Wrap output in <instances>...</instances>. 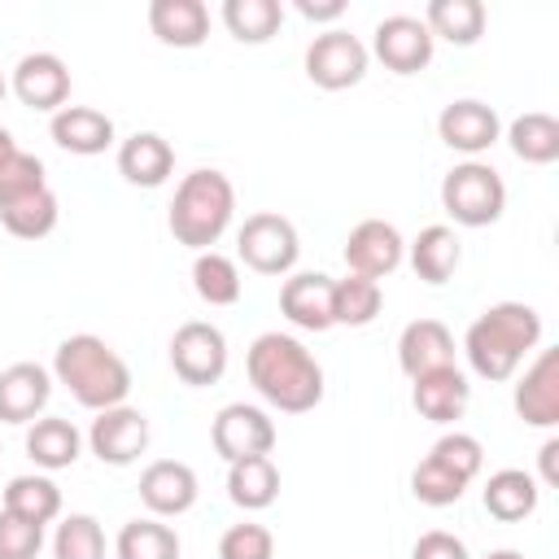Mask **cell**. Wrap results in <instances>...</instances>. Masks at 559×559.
I'll return each mask as SVG.
<instances>
[{
    "label": "cell",
    "mask_w": 559,
    "mask_h": 559,
    "mask_svg": "<svg viewBox=\"0 0 559 559\" xmlns=\"http://www.w3.org/2000/svg\"><path fill=\"white\" fill-rule=\"evenodd\" d=\"M245 371H249V384L258 389V397L284 415H306L323 402V367L288 332L253 336V345L245 354Z\"/></svg>",
    "instance_id": "cell-1"
},
{
    "label": "cell",
    "mask_w": 559,
    "mask_h": 559,
    "mask_svg": "<svg viewBox=\"0 0 559 559\" xmlns=\"http://www.w3.org/2000/svg\"><path fill=\"white\" fill-rule=\"evenodd\" d=\"M542 345V314L528 306V301H493L485 306L467 336H463V354H467V367L489 380V384H502L511 380L528 354H537Z\"/></svg>",
    "instance_id": "cell-2"
},
{
    "label": "cell",
    "mask_w": 559,
    "mask_h": 559,
    "mask_svg": "<svg viewBox=\"0 0 559 559\" xmlns=\"http://www.w3.org/2000/svg\"><path fill=\"white\" fill-rule=\"evenodd\" d=\"M52 380L70 389V397L87 411L122 406L131 393V367L114 345H105L92 332H74L52 354Z\"/></svg>",
    "instance_id": "cell-3"
},
{
    "label": "cell",
    "mask_w": 559,
    "mask_h": 559,
    "mask_svg": "<svg viewBox=\"0 0 559 559\" xmlns=\"http://www.w3.org/2000/svg\"><path fill=\"white\" fill-rule=\"evenodd\" d=\"M231 214H236L231 179L214 166H201V170H188L179 179L166 223H170V236L179 245H188L192 253H205L223 240V231L231 227Z\"/></svg>",
    "instance_id": "cell-4"
},
{
    "label": "cell",
    "mask_w": 559,
    "mask_h": 559,
    "mask_svg": "<svg viewBox=\"0 0 559 559\" xmlns=\"http://www.w3.org/2000/svg\"><path fill=\"white\" fill-rule=\"evenodd\" d=\"M441 210H445L459 227H489V223H498L502 210H507V183H502V175H498L489 162H480V157L459 162V166H450L445 179H441Z\"/></svg>",
    "instance_id": "cell-5"
},
{
    "label": "cell",
    "mask_w": 559,
    "mask_h": 559,
    "mask_svg": "<svg viewBox=\"0 0 559 559\" xmlns=\"http://www.w3.org/2000/svg\"><path fill=\"white\" fill-rule=\"evenodd\" d=\"M236 253L249 271L258 275H293L297 266V253H301V240H297V227L293 218L275 214V210H258L240 223L236 231Z\"/></svg>",
    "instance_id": "cell-6"
},
{
    "label": "cell",
    "mask_w": 559,
    "mask_h": 559,
    "mask_svg": "<svg viewBox=\"0 0 559 559\" xmlns=\"http://www.w3.org/2000/svg\"><path fill=\"white\" fill-rule=\"evenodd\" d=\"M367 61H371V52L358 35H349L345 26H328L306 48V79L323 92H345V87L362 83Z\"/></svg>",
    "instance_id": "cell-7"
},
{
    "label": "cell",
    "mask_w": 559,
    "mask_h": 559,
    "mask_svg": "<svg viewBox=\"0 0 559 559\" xmlns=\"http://www.w3.org/2000/svg\"><path fill=\"white\" fill-rule=\"evenodd\" d=\"M170 371L192 389L218 384L223 371H227V336H223V328H214L205 319L179 323L175 336H170Z\"/></svg>",
    "instance_id": "cell-8"
},
{
    "label": "cell",
    "mask_w": 559,
    "mask_h": 559,
    "mask_svg": "<svg viewBox=\"0 0 559 559\" xmlns=\"http://www.w3.org/2000/svg\"><path fill=\"white\" fill-rule=\"evenodd\" d=\"M432 48H437V39L424 26V17H415V13H389V17L376 22L367 52H376V61L384 70H393V74H419L432 61Z\"/></svg>",
    "instance_id": "cell-9"
},
{
    "label": "cell",
    "mask_w": 559,
    "mask_h": 559,
    "mask_svg": "<svg viewBox=\"0 0 559 559\" xmlns=\"http://www.w3.org/2000/svg\"><path fill=\"white\" fill-rule=\"evenodd\" d=\"M210 441H214V454L227 463L271 454L275 450V419L253 402H227L210 424Z\"/></svg>",
    "instance_id": "cell-10"
},
{
    "label": "cell",
    "mask_w": 559,
    "mask_h": 559,
    "mask_svg": "<svg viewBox=\"0 0 559 559\" xmlns=\"http://www.w3.org/2000/svg\"><path fill=\"white\" fill-rule=\"evenodd\" d=\"M87 445L100 463L109 467H131L144 450H148V415L135 411V406H109V411H96L92 428H87Z\"/></svg>",
    "instance_id": "cell-11"
},
{
    "label": "cell",
    "mask_w": 559,
    "mask_h": 559,
    "mask_svg": "<svg viewBox=\"0 0 559 559\" xmlns=\"http://www.w3.org/2000/svg\"><path fill=\"white\" fill-rule=\"evenodd\" d=\"M345 266H349V275H362V280H384V275H393L397 266H402V258H406V240H402V231L393 227V223H384V218H362L349 236H345Z\"/></svg>",
    "instance_id": "cell-12"
},
{
    "label": "cell",
    "mask_w": 559,
    "mask_h": 559,
    "mask_svg": "<svg viewBox=\"0 0 559 559\" xmlns=\"http://www.w3.org/2000/svg\"><path fill=\"white\" fill-rule=\"evenodd\" d=\"M437 135H441L445 148H454V153H463V157L472 162V157H480L485 148L498 144L502 118H498L493 105L463 96V100H450V105L437 114Z\"/></svg>",
    "instance_id": "cell-13"
},
{
    "label": "cell",
    "mask_w": 559,
    "mask_h": 559,
    "mask_svg": "<svg viewBox=\"0 0 559 559\" xmlns=\"http://www.w3.org/2000/svg\"><path fill=\"white\" fill-rule=\"evenodd\" d=\"M13 96L35 114H57L70 100V66L57 52H26L9 79Z\"/></svg>",
    "instance_id": "cell-14"
},
{
    "label": "cell",
    "mask_w": 559,
    "mask_h": 559,
    "mask_svg": "<svg viewBox=\"0 0 559 559\" xmlns=\"http://www.w3.org/2000/svg\"><path fill=\"white\" fill-rule=\"evenodd\" d=\"M511 402L528 428H555L559 424V349L555 345L533 354V362L515 380Z\"/></svg>",
    "instance_id": "cell-15"
},
{
    "label": "cell",
    "mask_w": 559,
    "mask_h": 559,
    "mask_svg": "<svg viewBox=\"0 0 559 559\" xmlns=\"http://www.w3.org/2000/svg\"><path fill=\"white\" fill-rule=\"evenodd\" d=\"M197 472L183 463V459H153L144 472H140V502L148 507V515L157 520H170V515H183L197 507Z\"/></svg>",
    "instance_id": "cell-16"
},
{
    "label": "cell",
    "mask_w": 559,
    "mask_h": 559,
    "mask_svg": "<svg viewBox=\"0 0 559 559\" xmlns=\"http://www.w3.org/2000/svg\"><path fill=\"white\" fill-rule=\"evenodd\" d=\"M280 314L301 332H328L332 328V275L293 271L280 284Z\"/></svg>",
    "instance_id": "cell-17"
},
{
    "label": "cell",
    "mask_w": 559,
    "mask_h": 559,
    "mask_svg": "<svg viewBox=\"0 0 559 559\" xmlns=\"http://www.w3.org/2000/svg\"><path fill=\"white\" fill-rule=\"evenodd\" d=\"M52 371L39 362H13L0 371V424H35L52 397Z\"/></svg>",
    "instance_id": "cell-18"
},
{
    "label": "cell",
    "mask_w": 559,
    "mask_h": 559,
    "mask_svg": "<svg viewBox=\"0 0 559 559\" xmlns=\"http://www.w3.org/2000/svg\"><path fill=\"white\" fill-rule=\"evenodd\" d=\"M411 402L415 411L428 419V424H454L463 419L467 402H472V384L459 367H437V371H424L411 380Z\"/></svg>",
    "instance_id": "cell-19"
},
{
    "label": "cell",
    "mask_w": 559,
    "mask_h": 559,
    "mask_svg": "<svg viewBox=\"0 0 559 559\" xmlns=\"http://www.w3.org/2000/svg\"><path fill=\"white\" fill-rule=\"evenodd\" d=\"M397 367L415 380L437 367H454V336L441 319H411L397 336Z\"/></svg>",
    "instance_id": "cell-20"
},
{
    "label": "cell",
    "mask_w": 559,
    "mask_h": 559,
    "mask_svg": "<svg viewBox=\"0 0 559 559\" xmlns=\"http://www.w3.org/2000/svg\"><path fill=\"white\" fill-rule=\"evenodd\" d=\"M57 148L74 153V157H96L114 144V118L92 109V105H61L48 122Z\"/></svg>",
    "instance_id": "cell-21"
},
{
    "label": "cell",
    "mask_w": 559,
    "mask_h": 559,
    "mask_svg": "<svg viewBox=\"0 0 559 559\" xmlns=\"http://www.w3.org/2000/svg\"><path fill=\"white\" fill-rule=\"evenodd\" d=\"M175 170V148L157 131H135L118 144V175L135 188H162Z\"/></svg>",
    "instance_id": "cell-22"
},
{
    "label": "cell",
    "mask_w": 559,
    "mask_h": 559,
    "mask_svg": "<svg viewBox=\"0 0 559 559\" xmlns=\"http://www.w3.org/2000/svg\"><path fill=\"white\" fill-rule=\"evenodd\" d=\"M480 502H485V511H489L493 520H502V524H520V520H528V515L537 511V502H542V485H537V476L524 472V467H498V472L485 480Z\"/></svg>",
    "instance_id": "cell-23"
},
{
    "label": "cell",
    "mask_w": 559,
    "mask_h": 559,
    "mask_svg": "<svg viewBox=\"0 0 559 559\" xmlns=\"http://www.w3.org/2000/svg\"><path fill=\"white\" fill-rule=\"evenodd\" d=\"M148 31L166 48H201L210 35V9L201 0H148Z\"/></svg>",
    "instance_id": "cell-24"
},
{
    "label": "cell",
    "mask_w": 559,
    "mask_h": 559,
    "mask_svg": "<svg viewBox=\"0 0 559 559\" xmlns=\"http://www.w3.org/2000/svg\"><path fill=\"white\" fill-rule=\"evenodd\" d=\"M26 454L44 472H66L83 454V432L61 415H39L35 424H26Z\"/></svg>",
    "instance_id": "cell-25"
},
{
    "label": "cell",
    "mask_w": 559,
    "mask_h": 559,
    "mask_svg": "<svg viewBox=\"0 0 559 559\" xmlns=\"http://www.w3.org/2000/svg\"><path fill=\"white\" fill-rule=\"evenodd\" d=\"M406 258H411V271H415L424 284H445V280L459 271V262H463V245H459L454 227L432 223V227H424V231L406 245Z\"/></svg>",
    "instance_id": "cell-26"
},
{
    "label": "cell",
    "mask_w": 559,
    "mask_h": 559,
    "mask_svg": "<svg viewBox=\"0 0 559 559\" xmlns=\"http://www.w3.org/2000/svg\"><path fill=\"white\" fill-rule=\"evenodd\" d=\"M227 498L240 511H266L280 498V467L271 463V454L227 463Z\"/></svg>",
    "instance_id": "cell-27"
},
{
    "label": "cell",
    "mask_w": 559,
    "mask_h": 559,
    "mask_svg": "<svg viewBox=\"0 0 559 559\" xmlns=\"http://www.w3.org/2000/svg\"><path fill=\"white\" fill-rule=\"evenodd\" d=\"M179 533L157 515H135L114 537V559H179Z\"/></svg>",
    "instance_id": "cell-28"
},
{
    "label": "cell",
    "mask_w": 559,
    "mask_h": 559,
    "mask_svg": "<svg viewBox=\"0 0 559 559\" xmlns=\"http://www.w3.org/2000/svg\"><path fill=\"white\" fill-rule=\"evenodd\" d=\"M507 144L520 162L528 166H550L559 157V118L555 114H542V109H528L520 118H511L507 127Z\"/></svg>",
    "instance_id": "cell-29"
},
{
    "label": "cell",
    "mask_w": 559,
    "mask_h": 559,
    "mask_svg": "<svg viewBox=\"0 0 559 559\" xmlns=\"http://www.w3.org/2000/svg\"><path fill=\"white\" fill-rule=\"evenodd\" d=\"M424 26L432 31V39H450L467 48L485 35V4L480 0H428Z\"/></svg>",
    "instance_id": "cell-30"
},
{
    "label": "cell",
    "mask_w": 559,
    "mask_h": 559,
    "mask_svg": "<svg viewBox=\"0 0 559 559\" xmlns=\"http://www.w3.org/2000/svg\"><path fill=\"white\" fill-rule=\"evenodd\" d=\"M4 511H13V515H22V520L44 528V524H52L61 515V489H57L52 476H39V472L13 476L4 485Z\"/></svg>",
    "instance_id": "cell-31"
},
{
    "label": "cell",
    "mask_w": 559,
    "mask_h": 559,
    "mask_svg": "<svg viewBox=\"0 0 559 559\" xmlns=\"http://www.w3.org/2000/svg\"><path fill=\"white\" fill-rule=\"evenodd\" d=\"M57 218H61V201H57L52 188H39L31 197H17V201L0 205V223L17 240H44L57 227Z\"/></svg>",
    "instance_id": "cell-32"
},
{
    "label": "cell",
    "mask_w": 559,
    "mask_h": 559,
    "mask_svg": "<svg viewBox=\"0 0 559 559\" xmlns=\"http://www.w3.org/2000/svg\"><path fill=\"white\" fill-rule=\"evenodd\" d=\"M192 288H197V297L205 306H236L240 301V288H245L236 258H227L218 249L197 253V262H192Z\"/></svg>",
    "instance_id": "cell-33"
},
{
    "label": "cell",
    "mask_w": 559,
    "mask_h": 559,
    "mask_svg": "<svg viewBox=\"0 0 559 559\" xmlns=\"http://www.w3.org/2000/svg\"><path fill=\"white\" fill-rule=\"evenodd\" d=\"M223 26L240 44H266L284 26L280 0H223Z\"/></svg>",
    "instance_id": "cell-34"
},
{
    "label": "cell",
    "mask_w": 559,
    "mask_h": 559,
    "mask_svg": "<svg viewBox=\"0 0 559 559\" xmlns=\"http://www.w3.org/2000/svg\"><path fill=\"white\" fill-rule=\"evenodd\" d=\"M384 306V293L376 280H362V275H345V280H332V328H367Z\"/></svg>",
    "instance_id": "cell-35"
},
{
    "label": "cell",
    "mask_w": 559,
    "mask_h": 559,
    "mask_svg": "<svg viewBox=\"0 0 559 559\" xmlns=\"http://www.w3.org/2000/svg\"><path fill=\"white\" fill-rule=\"evenodd\" d=\"M52 559H105V528L87 511H70L52 533Z\"/></svg>",
    "instance_id": "cell-36"
},
{
    "label": "cell",
    "mask_w": 559,
    "mask_h": 559,
    "mask_svg": "<svg viewBox=\"0 0 559 559\" xmlns=\"http://www.w3.org/2000/svg\"><path fill=\"white\" fill-rule=\"evenodd\" d=\"M467 480L454 476L450 467H441L437 459H424L415 472H411V493L424 502V507H454L463 498Z\"/></svg>",
    "instance_id": "cell-37"
},
{
    "label": "cell",
    "mask_w": 559,
    "mask_h": 559,
    "mask_svg": "<svg viewBox=\"0 0 559 559\" xmlns=\"http://www.w3.org/2000/svg\"><path fill=\"white\" fill-rule=\"evenodd\" d=\"M428 459H437L441 467H450L454 476H463L467 485L480 476V467H485V445L472 437V432H445V437H437V445L428 450Z\"/></svg>",
    "instance_id": "cell-38"
},
{
    "label": "cell",
    "mask_w": 559,
    "mask_h": 559,
    "mask_svg": "<svg viewBox=\"0 0 559 559\" xmlns=\"http://www.w3.org/2000/svg\"><path fill=\"white\" fill-rule=\"evenodd\" d=\"M39 188H48V179H44V162L35 153L17 148V153H9L0 162V205H9L17 197H31Z\"/></svg>",
    "instance_id": "cell-39"
},
{
    "label": "cell",
    "mask_w": 559,
    "mask_h": 559,
    "mask_svg": "<svg viewBox=\"0 0 559 559\" xmlns=\"http://www.w3.org/2000/svg\"><path fill=\"white\" fill-rule=\"evenodd\" d=\"M218 559H275V533L258 520H240L218 537Z\"/></svg>",
    "instance_id": "cell-40"
},
{
    "label": "cell",
    "mask_w": 559,
    "mask_h": 559,
    "mask_svg": "<svg viewBox=\"0 0 559 559\" xmlns=\"http://www.w3.org/2000/svg\"><path fill=\"white\" fill-rule=\"evenodd\" d=\"M44 546V528L0 507V559H35Z\"/></svg>",
    "instance_id": "cell-41"
},
{
    "label": "cell",
    "mask_w": 559,
    "mask_h": 559,
    "mask_svg": "<svg viewBox=\"0 0 559 559\" xmlns=\"http://www.w3.org/2000/svg\"><path fill=\"white\" fill-rule=\"evenodd\" d=\"M411 559H472V555H467L463 537H454V533H445V528H428V533H419V542L411 546Z\"/></svg>",
    "instance_id": "cell-42"
},
{
    "label": "cell",
    "mask_w": 559,
    "mask_h": 559,
    "mask_svg": "<svg viewBox=\"0 0 559 559\" xmlns=\"http://www.w3.org/2000/svg\"><path fill=\"white\" fill-rule=\"evenodd\" d=\"M293 9L306 17V22H336V17H345V0H293Z\"/></svg>",
    "instance_id": "cell-43"
},
{
    "label": "cell",
    "mask_w": 559,
    "mask_h": 559,
    "mask_svg": "<svg viewBox=\"0 0 559 559\" xmlns=\"http://www.w3.org/2000/svg\"><path fill=\"white\" fill-rule=\"evenodd\" d=\"M537 467H542V485L555 489V485H559V437H546V441H542Z\"/></svg>",
    "instance_id": "cell-44"
},
{
    "label": "cell",
    "mask_w": 559,
    "mask_h": 559,
    "mask_svg": "<svg viewBox=\"0 0 559 559\" xmlns=\"http://www.w3.org/2000/svg\"><path fill=\"white\" fill-rule=\"evenodd\" d=\"M9 153H17V144H13V131H9V127H0V162H4Z\"/></svg>",
    "instance_id": "cell-45"
},
{
    "label": "cell",
    "mask_w": 559,
    "mask_h": 559,
    "mask_svg": "<svg viewBox=\"0 0 559 559\" xmlns=\"http://www.w3.org/2000/svg\"><path fill=\"white\" fill-rule=\"evenodd\" d=\"M485 559H524V550H511V546H502V550H489Z\"/></svg>",
    "instance_id": "cell-46"
},
{
    "label": "cell",
    "mask_w": 559,
    "mask_h": 559,
    "mask_svg": "<svg viewBox=\"0 0 559 559\" xmlns=\"http://www.w3.org/2000/svg\"><path fill=\"white\" fill-rule=\"evenodd\" d=\"M4 92H9V79H4V74H0V100H4Z\"/></svg>",
    "instance_id": "cell-47"
}]
</instances>
